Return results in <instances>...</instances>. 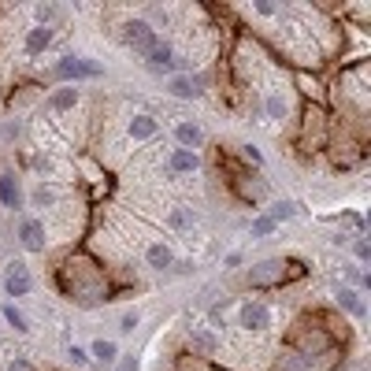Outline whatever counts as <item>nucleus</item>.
<instances>
[{
  "label": "nucleus",
  "mask_w": 371,
  "mask_h": 371,
  "mask_svg": "<svg viewBox=\"0 0 371 371\" xmlns=\"http://www.w3.org/2000/svg\"><path fill=\"white\" fill-rule=\"evenodd\" d=\"M56 282H60V293L74 304H82V308H93V304H101L112 297V279H108V271L101 267V260L93 253H71L63 264L56 267Z\"/></svg>",
  "instance_id": "1"
},
{
  "label": "nucleus",
  "mask_w": 371,
  "mask_h": 371,
  "mask_svg": "<svg viewBox=\"0 0 371 371\" xmlns=\"http://www.w3.org/2000/svg\"><path fill=\"white\" fill-rule=\"evenodd\" d=\"M304 275V264L301 260H286V256H271V260H260L245 271V282L253 290H282L290 282H297Z\"/></svg>",
  "instance_id": "2"
},
{
  "label": "nucleus",
  "mask_w": 371,
  "mask_h": 371,
  "mask_svg": "<svg viewBox=\"0 0 371 371\" xmlns=\"http://www.w3.org/2000/svg\"><path fill=\"white\" fill-rule=\"evenodd\" d=\"M286 342H290L293 353H301L304 360H312V364H315V356H331L334 345H338L334 338L320 327V320H315V315H304V320L293 323V331H290Z\"/></svg>",
  "instance_id": "3"
},
{
  "label": "nucleus",
  "mask_w": 371,
  "mask_h": 371,
  "mask_svg": "<svg viewBox=\"0 0 371 371\" xmlns=\"http://www.w3.org/2000/svg\"><path fill=\"white\" fill-rule=\"evenodd\" d=\"M327 141H331V115H327V108H323V104H304L297 149L308 156V152L327 149Z\"/></svg>",
  "instance_id": "4"
},
{
  "label": "nucleus",
  "mask_w": 371,
  "mask_h": 371,
  "mask_svg": "<svg viewBox=\"0 0 371 371\" xmlns=\"http://www.w3.org/2000/svg\"><path fill=\"white\" fill-rule=\"evenodd\" d=\"M104 67L90 56H60L56 63H52V79L63 82V85H79V82H93L101 79Z\"/></svg>",
  "instance_id": "5"
},
{
  "label": "nucleus",
  "mask_w": 371,
  "mask_h": 371,
  "mask_svg": "<svg viewBox=\"0 0 371 371\" xmlns=\"http://www.w3.org/2000/svg\"><path fill=\"white\" fill-rule=\"evenodd\" d=\"M123 41L138 52V56H149V52L160 45V34L145 23V19H126L123 23Z\"/></svg>",
  "instance_id": "6"
},
{
  "label": "nucleus",
  "mask_w": 371,
  "mask_h": 371,
  "mask_svg": "<svg viewBox=\"0 0 371 371\" xmlns=\"http://www.w3.org/2000/svg\"><path fill=\"white\" fill-rule=\"evenodd\" d=\"M19 245H23L26 253H45L49 249V231H45V223H41L38 215L19 220Z\"/></svg>",
  "instance_id": "7"
},
{
  "label": "nucleus",
  "mask_w": 371,
  "mask_h": 371,
  "mask_svg": "<svg viewBox=\"0 0 371 371\" xmlns=\"http://www.w3.org/2000/svg\"><path fill=\"white\" fill-rule=\"evenodd\" d=\"M4 290H8V297H30L34 275H30V267L23 260H12V264L4 267Z\"/></svg>",
  "instance_id": "8"
},
{
  "label": "nucleus",
  "mask_w": 371,
  "mask_h": 371,
  "mask_svg": "<svg viewBox=\"0 0 371 371\" xmlns=\"http://www.w3.org/2000/svg\"><path fill=\"white\" fill-rule=\"evenodd\" d=\"M167 93L179 97V101H197V97L204 93V74H171Z\"/></svg>",
  "instance_id": "9"
},
{
  "label": "nucleus",
  "mask_w": 371,
  "mask_h": 371,
  "mask_svg": "<svg viewBox=\"0 0 371 371\" xmlns=\"http://www.w3.org/2000/svg\"><path fill=\"white\" fill-rule=\"evenodd\" d=\"M327 149H331V163L338 171H349V167H356L360 163V141H353V138H345V141H327Z\"/></svg>",
  "instance_id": "10"
},
{
  "label": "nucleus",
  "mask_w": 371,
  "mask_h": 371,
  "mask_svg": "<svg viewBox=\"0 0 371 371\" xmlns=\"http://www.w3.org/2000/svg\"><path fill=\"white\" fill-rule=\"evenodd\" d=\"M0 204H4V208H12V212H19V208L26 204L23 182H19L15 171H4V174H0Z\"/></svg>",
  "instance_id": "11"
},
{
  "label": "nucleus",
  "mask_w": 371,
  "mask_h": 371,
  "mask_svg": "<svg viewBox=\"0 0 371 371\" xmlns=\"http://www.w3.org/2000/svg\"><path fill=\"white\" fill-rule=\"evenodd\" d=\"M231 190L238 193V201H245V204H256V201L267 197V182L264 179H249V174H234Z\"/></svg>",
  "instance_id": "12"
},
{
  "label": "nucleus",
  "mask_w": 371,
  "mask_h": 371,
  "mask_svg": "<svg viewBox=\"0 0 371 371\" xmlns=\"http://www.w3.org/2000/svg\"><path fill=\"white\" fill-rule=\"evenodd\" d=\"M238 320H242L245 331H267L271 327V308L264 301H245L242 312H238Z\"/></svg>",
  "instance_id": "13"
},
{
  "label": "nucleus",
  "mask_w": 371,
  "mask_h": 371,
  "mask_svg": "<svg viewBox=\"0 0 371 371\" xmlns=\"http://www.w3.org/2000/svg\"><path fill=\"white\" fill-rule=\"evenodd\" d=\"M126 134H130V141H152L160 134V119L149 115V112H134L126 123Z\"/></svg>",
  "instance_id": "14"
},
{
  "label": "nucleus",
  "mask_w": 371,
  "mask_h": 371,
  "mask_svg": "<svg viewBox=\"0 0 371 371\" xmlns=\"http://www.w3.org/2000/svg\"><path fill=\"white\" fill-rule=\"evenodd\" d=\"M334 301H338V308H345L349 315H356V320H364V315H368V304H364V297H360V290L345 286V282H338V286H334Z\"/></svg>",
  "instance_id": "15"
},
{
  "label": "nucleus",
  "mask_w": 371,
  "mask_h": 371,
  "mask_svg": "<svg viewBox=\"0 0 371 371\" xmlns=\"http://www.w3.org/2000/svg\"><path fill=\"white\" fill-rule=\"evenodd\" d=\"M174 141H179V149L197 152L204 145V130L197 123H190V119H182V123H174Z\"/></svg>",
  "instance_id": "16"
},
{
  "label": "nucleus",
  "mask_w": 371,
  "mask_h": 371,
  "mask_svg": "<svg viewBox=\"0 0 371 371\" xmlns=\"http://www.w3.org/2000/svg\"><path fill=\"white\" fill-rule=\"evenodd\" d=\"M145 63H149V71H152V74H163V71H174L179 56H174V49L167 45V41H160V45L145 56Z\"/></svg>",
  "instance_id": "17"
},
{
  "label": "nucleus",
  "mask_w": 371,
  "mask_h": 371,
  "mask_svg": "<svg viewBox=\"0 0 371 371\" xmlns=\"http://www.w3.org/2000/svg\"><path fill=\"white\" fill-rule=\"evenodd\" d=\"M201 167V156L197 152H190V149H171V156H167V171L171 174H193Z\"/></svg>",
  "instance_id": "18"
},
{
  "label": "nucleus",
  "mask_w": 371,
  "mask_h": 371,
  "mask_svg": "<svg viewBox=\"0 0 371 371\" xmlns=\"http://www.w3.org/2000/svg\"><path fill=\"white\" fill-rule=\"evenodd\" d=\"M145 264H149L152 271H167V267H174L171 245H167V242H152V245L145 249Z\"/></svg>",
  "instance_id": "19"
},
{
  "label": "nucleus",
  "mask_w": 371,
  "mask_h": 371,
  "mask_svg": "<svg viewBox=\"0 0 371 371\" xmlns=\"http://www.w3.org/2000/svg\"><path fill=\"white\" fill-rule=\"evenodd\" d=\"M52 45V26H34V30H26V41H23V49H26V56H41Z\"/></svg>",
  "instance_id": "20"
},
{
  "label": "nucleus",
  "mask_w": 371,
  "mask_h": 371,
  "mask_svg": "<svg viewBox=\"0 0 371 371\" xmlns=\"http://www.w3.org/2000/svg\"><path fill=\"white\" fill-rule=\"evenodd\" d=\"M275 371H315V364L304 360L301 353H293V349H282L279 360H275Z\"/></svg>",
  "instance_id": "21"
},
{
  "label": "nucleus",
  "mask_w": 371,
  "mask_h": 371,
  "mask_svg": "<svg viewBox=\"0 0 371 371\" xmlns=\"http://www.w3.org/2000/svg\"><path fill=\"white\" fill-rule=\"evenodd\" d=\"M90 360H97V364H115V360H119V345L112 342V338H97V342L90 345Z\"/></svg>",
  "instance_id": "22"
},
{
  "label": "nucleus",
  "mask_w": 371,
  "mask_h": 371,
  "mask_svg": "<svg viewBox=\"0 0 371 371\" xmlns=\"http://www.w3.org/2000/svg\"><path fill=\"white\" fill-rule=\"evenodd\" d=\"M190 345H193V353H197V356H215L220 338H215L212 331H201V327H197V331L190 334Z\"/></svg>",
  "instance_id": "23"
},
{
  "label": "nucleus",
  "mask_w": 371,
  "mask_h": 371,
  "mask_svg": "<svg viewBox=\"0 0 371 371\" xmlns=\"http://www.w3.org/2000/svg\"><path fill=\"white\" fill-rule=\"evenodd\" d=\"M74 104H79V90H74V85H60V90L49 97V112H71Z\"/></svg>",
  "instance_id": "24"
},
{
  "label": "nucleus",
  "mask_w": 371,
  "mask_h": 371,
  "mask_svg": "<svg viewBox=\"0 0 371 371\" xmlns=\"http://www.w3.org/2000/svg\"><path fill=\"white\" fill-rule=\"evenodd\" d=\"M297 85H301V93L308 97V104H323V82L315 79V74L297 71Z\"/></svg>",
  "instance_id": "25"
},
{
  "label": "nucleus",
  "mask_w": 371,
  "mask_h": 371,
  "mask_svg": "<svg viewBox=\"0 0 371 371\" xmlns=\"http://www.w3.org/2000/svg\"><path fill=\"white\" fill-rule=\"evenodd\" d=\"M267 215H271L275 223H286V220H293V215H301V204H297V201H275Z\"/></svg>",
  "instance_id": "26"
},
{
  "label": "nucleus",
  "mask_w": 371,
  "mask_h": 371,
  "mask_svg": "<svg viewBox=\"0 0 371 371\" xmlns=\"http://www.w3.org/2000/svg\"><path fill=\"white\" fill-rule=\"evenodd\" d=\"M264 112H267V119L282 123V119H286V97H282V93H267L264 97Z\"/></svg>",
  "instance_id": "27"
},
{
  "label": "nucleus",
  "mask_w": 371,
  "mask_h": 371,
  "mask_svg": "<svg viewBox=\"0 0 371 371\" xmlns=\"http://www.w3.org/2000/svg\"><path fill=\"white\" fill-rule=\"evenodd\" d=\"M30 204H34V208H52V204H56V190H49L45 182L34 186V193H30Z\"/></svg>",
  "instance_id": "28"
},
{
  "label": "nucleus",
  "mask_w": 371,
  "mask_h": 371,
  "mask_svg": "<svg viewBox=\"0 0 371 371\" xmlns=\"http://www.w3.org/2000/svg\"><path fill=\"white\" fill-rule=\"evenodd\" d=\"M4 320L12 323V331H19V334H26V331H30V320L15 308V304H4Z\"/></svg>",
  "instance_id": "29"
},
{
  "label": "nucleus",
  "mask_w": 371,
  "mask_h": 371,
  "mask_svg": "<svg viewBox=\"0 0 371 371\" xmlns=\"http://www.w3.org/2000/svg\"><path fill=\"white\" fill-rule=\"evenodd\" d=\"M275 220H271V215H256L253 223H249V231H253V238H267V234H275Z\"/></svg>",
  "instance_id": "30"
},
{
  "label": "nucleus",
  "mask_w": 371,
  "mask_h": 371,
  "mask_svg": "<svg viewBox=\"0 0 371 371\" xmlns=\"http://www.w3.org/2000/svg\"><path fill=\"white\" fill-rule=\"evenodd\" d=\"M56 8H52V4H38L34 8V19H38V26H52V23H56Z\"/></svg>",
  "instance_id": "31"
},
{
  "label": "nucleus",
  "mask_w": 371,
  "mask_h": 371,
  "mask_svg": "<svg viewBox=\"0 0 371 371\" xmlns=\"http://www.w3.org/2000/svg\"><path fill=\"white\" fill-rule=\"evenodd\" d=\"M138 323H141V312L130 308V312H123V320H119V331H123V334H134Z\"/></svg>",
  "instance_id": "32"
},
{
  "label": "nucleus",
  "mask_w": 371,
  "mask_h": 371,
  "mask_svg": "<svg viewBox=\"0 0 371 371\" xmlns=\"http://www.w3.org/2000/svg\"><path fill=\"white\" fill-rule=\"evenodd\" d=\"M167 226H174V231H186V226H190V212H186V208H171Z\"/></svg>",
  "instance_id": "33"
},
{
  "label": "nucleus",
  "mask_w": 371,
  "mask_h": 371,
  "mask_svg": "<svg viewBox=\"0 0 371 371\" xmlns=\"http://www.w3.org/2000/svg\"><path fill=\"white\" fill-rule=\"evenodd\" d=\"M353 256H356V264H368V260H371V245L364 242V238H356V242H353Z\"/></svg>",
  "instance_id": "34"
},
{
  "label": "nucleus",
  "mask_w": 371,
  "mask_h": 371,
  "mask_svg": "<svg viewBox=\"0 0 371 371\" xmlns=\"http://www.w3.org/2000/svg\"><path fill=\"white\" fill-rule=\"evenodd\" d=\"M242 156H245V163H253V167L264 163V152H260L256 145H242Z\"/></svg>",
  "instance_id": "35"
},
{
  "label": "nucleus",
  "mask_w": 371,
  "mask_h": 371,
  "mask_svg": "<svg viewBox=\"0 0 371 371\" xmlns=\"http://www.w3.org/2000/svg\"><path fill=\"white\" fill-rule=\"evenodd\" d=\"M67 356H71V360H74V364H79V368H90V353H85V349L71 345V349H67Z\"/></svg>",
  "instance_id": "36"
},
{
  "label": "nucleus",
  "mask_w": 371,
  "mask_h": 371,
  "mask_svg": "<svg viewBox=\"0 0 371 371\" xmlns=\"http://www.w3.org/2000/svg\"><path fill=\"white\" fill-rule=\"evenodd\" d=\"M253 12L256 15H279V8L271 4V0H253Z\"/></svg>",
  "instance_id": "37"
},
{
  "label": "nucleus",
  "mask_w": 371,
  "mask_h": 371,
  "mask_svg": "<svg viewBox=\"0 0 371 371\" xmlns=\"http://www.w3.org/2000/svg\"><path fill=\"white\" fill-rule=\"evenodd\" d=\"M119 371H138V356H123L119 360Z\"/></svg>",
  "instance_id": "38"
},
{
  "label": "nucleus",
  "mask_w": 371,
  "mask_h": 371,
  "mask_svg": "<svg viewBox=\"0 0 371 371\" xmlns=\"http://www.w3.org/2000/svg\"><path fill=\"white\" fill-rule=\"evenodd\" d=\"M8 371H34V368H30L23 356H15V360H12V368H8Z\"/></svg>",
  "instance_id": "39"
},
{
  "label": "nucleus",
  "mask_w": 371,
  "mask_h": 371,
  "mask_svg": "<svg viewBox=\"0 0 371 371\" xmlns=\"http://www.w3.org/2000/svg\"><path fill=\"white\" fill-rule=\"evenodd\" d=\"M223 264H226V267H238V264H242V253H231V256L223 260Z\"/></svg>",
  "instance_id": "40"
}]
</instances>
